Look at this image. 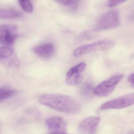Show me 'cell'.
I'll use <instances>...</instances> for the list:
<instances>
[{
    "label": "cell",
    "mask_w": 134,
    "mask_h": 134,
    "mask_svg": "<svg viewBox=\"0 0 134 134\" xmlns=\"http://www.w3.org/2000/svg\"><path fill=\"white\" fill-rule=\"evenodd\" d=\"M14 54V49L12 46H2L0 48V60L4 61L12 57Z\"/></svg>",
    "instance_id": "obj_13"
},
{
    "label": "cell",
    "mask_w": 134,
    "mask_h": 134,
    "mask_svg": "<svg viewBox=\"0 0 134 134\" xmlns=\"http://www.w3.org/2000/svg\"><path fill=\"white\" fill-rule=\"evenodd\" d=\"M48 134H67L66 133H63V132H51Z\"/></svg>",
    "instance_id": "obj_21"
},
{
    "label": "cell",
    "mask_w": 134,
    "mask_h": 134,
    "mask_svg": "<svg viewBox=\"0 0 134 134\" xmlns=\"http://www.w3.org/2000/svg\"><path fill=\"white\" fill-rule=\"evenodd\" d=\"M56 2L62 6H65L72 10H76L78 8L80 1L75 0H65L57 1Z\"/></svg>",
    "instance_id": "obj_15"
},
{
    "label": "cell",
    "mask_w": 134,
    "mask_h": 134,
    "mask_svg": "<svg viewBox=\"0 0 134 134\" xmlns=\"http://www.w3.org/2000/svg\"><path fill=\"white\" fill-rule=\"evenodd\" d=\"M19 4L21 7L27 13H32L34 10L33 5L30 1H19Z\"/></svg>",
    "instance_id": "obj_16"
},
{
    "label": "cell",
    "mask_w": 134,
    "mask_h": 134,
    "mask_svg": "<svg viewBox=\"0 0 134 134\" xmlns=\"http://www.w3.org/2000/svg\"><path fill=\"white\" fill-rule=\"evenodd\" d=\"M23 14L20 11L10 8L0 9V18L3 19H15L22 17Z\"/></svg>",
    "instance_id": "obj_11"
},
{
    "label": "cell",
    "mask_w": 134,
    "mask_h": 134,
    "mask_svg": "<svg viewBox=\"0 0 134 134\" xmlns=\"http://www.w3.org/2000/svg\"><path fill=\"white\" fill-rule=\"evenodd\" d=\"M127 80L130 83L132 87L134 88V73L129 75Z\"/></svg>",
    "instance_id": "obj_19"
},
{
    "label": "cell",
    "mask_w": 134,
    "mask_h": 134,
    "mask_svg": "<svg viewBox=\"0 0 134 134\" xmlns=\"http://www.w3.org/2000/svg\"><path fill=\"white\" fill-rule=\"evenodd\" d=\"M120 24V18L117 11L113 10L103 14L98 19L95 27L96 31H103L116 28Z\"/></svg>",
    "instance_id": "obj_3"
},
{
    "label": "cell",
    "mask_w": 134,
    "mask_h": 134,
    "mask_svg": "<svg viewBox=\"0 0 134 134\" xmlns=\"http://www.w3.org/2000/svg\"><path fill=\"white\" fill-rule=\"evenodd\" d=\"M129 19L132 21H134V10L129 16Z\"/></svg>",
    "instance_id": "obj_20"
},
{
    "label": "cell",
    "mask_w": 134,
    "mask_h": 134,
    "mask_svg": "<svg viewBox=\"0 0 134 134\" xmlns=\"http://www.w3.org/2000/svg\"><path fill=\"white\" fill-rule=\"evenodd\" d=\"M134 105V93L118 97L105 103L101 106L102 110L120 109Z\"/></svg>",
    "instance_id": "obj_6"
},
{
    "label": "cell",
    "mask_w": 134,
    "mask_h": 134,
    "mask_svg": "<svg viewBox=\"0 0 134 134\" xmlns=\"http://www.w3.org/2000/svg\"><path fill=\"white\" fill-rule=\"evenodd\" d=\"M113 46V43L111 41L101 40L77 48L74 51L73 55L75 57H79L92 52L109 50Z\"/></svg>",
    "instance_id": "obj_2"
},
{
    "label": "cell",
    "mask_w": 134,
    "mask_h": 134,
    "mask_svg": "<svg viewBox=\"0 0 134 134\" xmlns=\"http://www.w3.org/2000/svg\"><path fill=\"white\" fill-rule=\"evenodd\" d=\"M39 102L53 109L67 114H76L80 110L79 102L73 97L60 94H48L41 96Z\"/></svg>",
    "instance_id": "obj_1"
},
{
    "label": "cell",
    "mask_w": 134,
    "mask_h": 134,
    "mask_svg": "<svg viewBox=\"0 0 134 134\" xmlns=\"http://www.w3.org/2000/svg\"><path fill=\"white\" fill-rule=\"evenodd\" d=\"M55 51L54 45L52 43H46L37 45L33 49L35 54L44 59L51 58L55 54Z\"/></svg>",
    "instance_id": "obj_10"
},
{
    "label": "cell",
    "mask_w": 134,
    "mask_h": 134,
    "mask_svg": "<svg viewBox=\"0 0 134 134\" xmlns=\"http://www.w3.org/2000/svg\"><path fill=\"white\" fill-rule=\"evenodd\" d=\"M97 32L94 30H88L83 32L78 36L77 37L78 40L81 42L93 40L98 35Z\"/></svg>",
    "instance_id": "obj_14"
},
{
    "label": "cell",
    "mask_w": 134,
    "mask_h": 134,
    "mask_svg": "<svg viewBox=\"0 0 134 134\" xmlns=\"http://www.w3.org/2000/svg\"><path fill=\"white\" fill-rule=\"evenodd\" d=\"M99 122L100 118L98 117L87 118L79 124L78 131L82 134H95Z\"/></svg>",
    "instance_id": "obj_8"
},
{
    "label": "cell",
    "mask_w": 134,
    "mask_h": 134,
    "mask_svg": "<svg viewBox=\"0 0 134 134\" xmlns=\"http://www.w3.org/2000/svg\"><path fill=\"white\" fill-rule=\"evenodd\" d=\"M18 27L7 24L0 26V43L2 46H12L18 37Z\"/></svg>",
    "instance_id": "obj_5"
},
{
    "label": "cell",
    "mask_w": 134,
    "mask_h": 134,
    "mask_svg": "<svg viewBox=\"0 0 134 134\" xmlns=\"http://www.w3.org/2000/svg\"><path fill=\"white\" fill-rule=\"evenodd\" d=\"M86 67V63L81 62L72 67L66 74L65 80L66 84L72 86L79 84L83 79L81 73Z\"/></svg>",
    "instance_id": "obj_7"
},
{
    "label": "cell",
    "mask_w": 134,
    "mask_h": 134,
    "mask_svg": "<svg viewBox=\"0 0 134 134\" xmlns=\"http://www.w3.org/2000/svg\"><path fill=\"white\" fill-rule=\"evenodd\" d=\"M125 1L124 0H114V1H109L107 2V6L109 7L112 8L115 7L117 5L121 4L122 3L125 2Z\"/></svg>",
    "instance_id": "obj_18"
},
{
    "label": "cell",
    "mask_w": 134,
    "mask_h": 134,
    "mask_svg": "<svg viewBox=\"0 0 134 134\" xmlns=\"http://www.w3.org/2000/svg\"><path fill=\"white\" fill-rule=\"evenodd\" d=\"M123 77L124 75L121 74L115 75L108 80L102 81L98 86L94 88L93 94L99 97H104L109 95L114 90Z\"/></svg>",
    "instance_id": "obj_4"
},
{
    "label": "cell",
    "mask_w": 134,
    "mask_h": 134,
    "mask_svg": "<svg viewBox=\"0 0 134 134\" xmlns=\"http://www.w3.org/2000/svg\"><path fill=\"white\" fill-rule=\"evenodd\" d=\"M17 93V91L12 88L7 86L1 87L0 88V102H4L14 96Z\"/></svg>",
    "instance_id": "obj_12"
},
{
    "label": "cell",
    "mask_w": 134,
    "mask_h": 134,
    "mask_svg": "<svg viewBox=\"0 0 134 134\" xmlns=\"http://www.w3.org/2000/svg\"><path fill=\"white\" fill-rule=\"evenodd\" d=\"M93 89L91 85L85 83L82 85L81 88V94L83 96L88 97L91 95L92 92L93 93Z\"/></svg>",
    "instance_id": "obj_17"
},
{
    "label": "cell",
    "mask_w": 134,
    "mask_h": 134,
    "mask_svg": "<svg viewBox=\"0 0 134 134\" xmlns=\"http://www.w3.org/2000/svg\"><path fill=\"white\" fill-rule=\"evenodd\" d=\"M46 126L53 132L65 133L66 123L64 119L59 116L48 118L45 121Z\"/></svg>",
    "instance_id": "obj_9"
}]
</instances>
